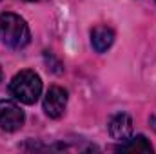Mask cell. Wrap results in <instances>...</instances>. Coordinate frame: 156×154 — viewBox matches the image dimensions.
<instances>
[{
	"label": "cell",
	"instance_id": "1",
	"mask_svg": "<svg viewBox=\"0 0 156 154\" xmlns=\"http://www.w3.org/2000/svg\"><path fill=\"white\" fill-rule=\"evenodd\" d=\"M0 40L11 49H24L31 42L29 26L16 13H2L0 15Z\"/></svg>",
	"mask_w": 156,
	"mask_h": 154
},
{
	"label": "cell",
	"instance_id": "2",
	"mask_svg": "<svg viewBox=\"0 0 156 154\" xmlns=\"http://www.w3.org/2000/svg\"><path fill=\"white\" fill-rule=\"evenodd\" d=\"M9 91L18 102L33 105L42 94V78L31 69H24L13 76L9 83Z\"/></svg>",
	"mask_w": 156,
	"mask_h": 154
},
{
	"label": "cell",
	"instance_id": "3",
	"mask_svg": "<svg viewBox=\"0 0 156 154\" xmlns=\"http://www.w3.org/2000/svg\"><path fill=\"white\" fill-rule=\"evenodd\" d=\"M26 114L11 100H0V127L7 132H15L24 127Z\"/></svg>",
	"mask_w": 156,
	"mask_h": 154
},
{
	"label": "cell",
	"instance_id": "4",
	"mask_svg": "<svg viewBox=\"0 0 156 154\" xmlns=\"http://www.w3.org/2000/svg\"><path fill=\"white\" fill-rule=\"evenodd\" d=\"M66 107H67V91L58 85L49 87L47 94L44 96V113L53 120H58L60 116H64Z\"/></svg>",
	"mask_w": 156,
	"mask_h": 154
},
{
	"label": "cell",
	"instance_id": "5",
	"mask_svg": "<svg viewBox=\"0 0 156 154\" xmlns=\"http://www.w3.org/2000/svg\"><path fill=\"white\" fill-rule=\"evenodd\" d=\"M109 134L118 142H125L127 138H131L133 136V118L127 113L115 114L109 121Z\"/></svg>",
	"mask_w": 156,
	"mask_h": 154
},
{
	"label": "cell",
	"instance_id": "6",
	"mask_svg": "<svg viewBox=\"0 0 156 154\" xmlns=\"http://www.w3.org/2000/svg\"><path fill=\"white\" fill-rule=\"evenodd\" d=\"M115 42V31L109 26H96L91 31V45L96 53H105Z\"/></svg>",
	"mask_w": 156,
	"mask_h": 154
},
{
	"label": "cell",
	"instance_id": "7",
	"mask_svg": "<svg viewBox=\"0 0 156 154\" xmlns=\"http://www.w3.org/2000/svg\"><path fill=\"white\" fill-rule=\"evenodd\" d=\"M116 151L118 152H153V145L144 134H138L122 142L116 147Z\"/></svg>",
	"mask_w": 156,
	"mask_h": 154
},
{
	"label": "cell",
	"instance_id": "8",
	"mask_svg": "<svg viewBox=\"0 0 156 154\" xmlns=\"http://www.w3.org/2000/svg\"><path fill=\"white\" fill-rule=\"evenodd\" d=\"M0 80H2V67H0Z\"/></svg>",
	"mask_w": 156,
	"mask_h": 154
}]
</instances>
